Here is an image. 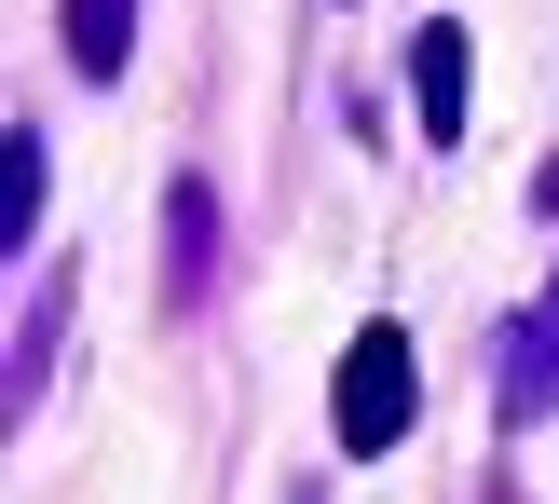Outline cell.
<instances>
[{"mask_svg":"<svg viewBox=\"0 0 559 504\" xmlns=\"http://www.w3.org/2000/svg\"><path fill=\"white\" fill-rule=\"evenodd\" d=\"M164 245H178V260H164V287H178V300H205V273H218V205H205V178H178V205H164Z\"/></svg>","mask_w":559,"mask_h":504,"instance_id":"obj_4","label":"cell"},{"mask_svg":"<svg viewBox=\"0 0 559 504\" xmlns=\"http://www.w3.org/2000/svg\"><path fill=\"white\" fill-rule=\"evenodd\" d=\"M69 55H82V82H123V55H136V0H69Z\"/></svg>","mask_w":559,"mask_h":504,"instance_id":"obj_5","label":"cell"},{"mask_svg":"<svg viewBox=\"0 0 559 504\" xmlns=\"http://www.w3.org/2000/svg\"><path fill=\"white\" fill-rule=\"evenodd\" d=\"M409 109H424L437 151H464V109H478V55H464V14H437L409 41Z\"/></svg>","mask_w":559,"mask_h":504,"instance_id":"obj_2","label":"cell"},{"mask_svg":"<svg viewBox=\"0 0 559 504\" xmlns=\"http://www.w3.org/2000/svg\"><path fill=\"white\" fill-rule=\"evenodd\" d=\"M27 232H41V136H0V245H14V260H27Z\"/></svg>","mask_w":559,"mask_h":504,"instance_id":"obj_6","label":"cell"},{"mask_svg":"<svg viewBox=\"0 0 559 504\" xmlns=\"http://www.w3.org/2000/svg\"><path fill=\"white\" fill-rule=\"evenodd\" d=\"M409 409H424V382H409V327H396V314H369V327L342 341L328 423H342V451H396V436H409Z\"/></svg>","mask_w":559,"mask_h":504,"instance_id":"obj_1","label":"cell"},{"mask_svg":"<svg viewBox=\"0 0 559 504\" xmlns=\"http://www.w3.org/2000/svg\"><path fill=\"white\" fill-rule=\"evenodd\" d=\"M559 409V273H546V300L506 327V423H546Z\"/></svg>","mask_w":559,"mask_h":504,"instance_id":"obj_3","label":"cell"}]
</instances>
